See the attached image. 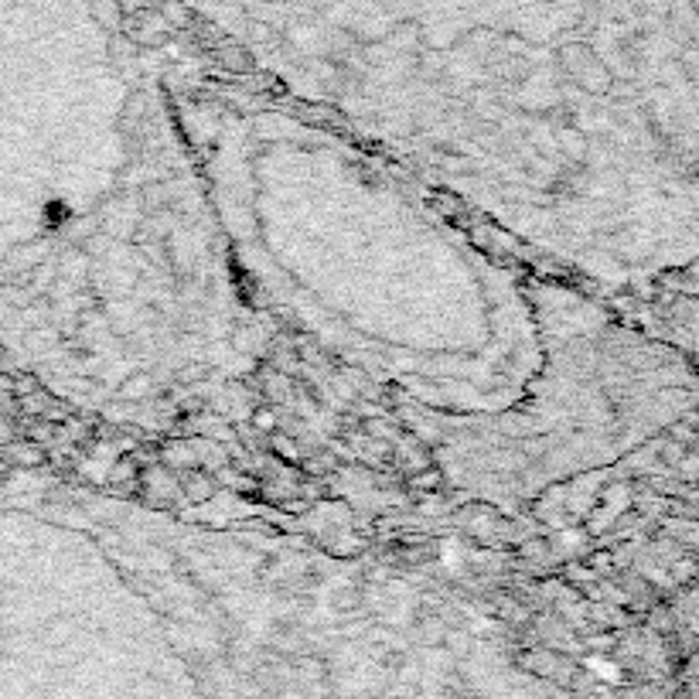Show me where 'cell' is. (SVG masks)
I'll list each match as a JSON object with an SVG mask.
<instances>
[{"instance_id": "1", "label": "cell", "mask_w": 699, "mask_h": 699, "mask_svg": "<svg viewBox=\"0 0 699 699\" xmlns=\"http://www.w3.org/2000/svg\"><path fill=\"white\" fill-rule=\"evenodd\" d=\"M185 130L270 318L430 420H485L532 393L549 341L532 290L393 157L273 106H212Z\"/></svg>"}]
</instances>
